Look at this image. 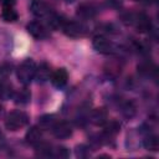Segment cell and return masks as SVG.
<instances>
[{
    "label": "cell",
    "mask_w": 159,
    "mask_h": 159,
    "mask_svg": "<svg viewBox=\"0 0 159 159\" xmlns=\"http://www.w3.org/2000/svg\"><path fill=\"white\" fill-rule=\"evenodd\" d=\"M29 122V116L22 111H12L7 114L5 119V127L9 130H19L20 128L25 127Z\"/></svg>",
    "instance_id": "cell-1"
},
{
    "label": "cell",
    "mask_w": 159,
    "mask_h": 159,
    "mask_svg": "<svg viewBox=\"0 0 159 159\" xmlns=\"http://www.w3.org/2000/svg\"><path fill=\"white\" fill-rule=\"evenodd\" d=\"M36 72V63L34 60L27 58L17 68V78L22 84H29L35 78Z\"/></svg>",
    "instance_id": "cell-2"
},
{
    "label": "cell",
    "mask_w": 159,
    "mask_h": 159,
    "mask_svg": "<svg viewBox=\"0 0 159 159\" xmlns=\"http://www.w3.org/2000/svg\"><path fill=\"white\" fill-rule=\"evenodd\" d=\"M63 32L70 37H81L86 32V27L78 21H65L62 25Z\"/></svg>",
    "instance_id": "cell-3"
},
{
    "label": "cell",
    "mask_w": 159,
    "mask_h": 159,
    "mask_svg": "<svg viewBox=\"0 0 159 159\" xmlns=\"http://www.w3.org/2000/svg\"><path fill=\"white\" fill-rule=\"evenodd\" d=\"M132 25H134L135 29H137L139 32H148V31H150V29H152L150 17H149L148 15L143 14V12H140V14H134Z\"/></svg>",
    "instance_id": "cell-4"
},
{
    "label": "cell",
    "mask_w": 159,
    "mask_h": 159,
    "mask_svg": "<svg viewBox=\"0 0 159 159\" xmlns=\"http://www.w3.org/2000/svg\"><path fill=\"white\" fill-rule=\"evenodd\" d=\"M92 45H93V48L99 53L108 55L113 51V43L104 36H96L92 41Z\"/></svg>",
    "instance_id": "cell-5"
},
{
    "label": "cell",
    "mask_w": 159,
    "mask_h": 159,
    "mask_svg": "<svg viewBox=\"0 0 159 159\" xmlns=\"http://www.w3.org/2000/svg\"><path fill=\"white\" fill-rule=\"evenodd\" d=\"M51 130L57 139H66L72 134V127L68 122H56Z\"/></svg>",
    "instance_id": "cell-6"
},
{
    "label": "cell",
    "mask_w": 159,
    "mask_h": 159,
    "mask_svg": "<svg viewBox=\"0 0 159 159\" xmlns=\"http://www.w3.org/2000/svg\"><path fill=\"white\" fill-rule=\"evenodd\" d=\"M26 30H27V32L32 37H35L37 40H41V39L47 37V30H46V27L41 22H39V21H31V22H29L27 26H26Z\"/></svg>",
    "instance_id": "cell-7"
},
{
    "label": "cell",
    "mask_w": 159,
    "mask_h": 159,
    "mask_svg": "<svg viewBox=\"0 0 159 159\" xmlns=\"http://www.w3.org/2000/svg\"><path fill=\"white\" fill-rule=\"evenodd\" d=\"M30 10L37 17H47L51 12L47 4L43 0H32V2L30 5Z\"/></svg>",
    "instance_id": "cell-8"
},
{
    "label": "cell",
    "mask_w": 159,
    "mask_h": 159,
    "mask_svg": "<svg viewBox=\"0 0 159 159\" xmlns=\"http://www.w3.org/2000/svg\"><path fill=\"white\" fill-rule=\"evenodd\" d=\"M51 83L56 87V88H62L66 86L67 81H68V73L65 68H57L52 75H51Z\"/></svg>",
    "instance_id": "cell-9"
},
{
    "label": "cell",
    "mask_w": 159,
    "mask_h": 159,
    "mask_svg": "<svg viewBox=\"0 0 159 159\" xmlns=\"http://www.w3.org/2000/svg\"><path fill=\"white\" fill-rule=\"evenodd\" d=\"M51 68L50 65L46 62L40 63V66H36V72H35V78L39 83H45L51 78Z\"/></svg>",
    "instance_id": "cell-10"
},
{
    "label": "cell",
    "mask_w": 159,
    "mask_h": 159,
    "mask_svg": "<svg viewBox=\"0 0 159 159\" xmlns=\"http://www.w3.org/2000/svg\"><path fill=\"white\" fill-rule=\"evenodd\" d=\"M77 15L81 17V19H84V20H88V19H92L96 16L97 14V9L94 5L92 4H88V2H84V4H81L78 7H77Z\"/></svg>",
    "instance_id": "cell-11"
},
{
    "label": "cell",
    "mask_w": 159,
    "mask_h": 159,
    "mask_svg": "<svg viewBox=\"0 0 159 159\" xmlns=\"http://www.w3.org/2000/svg\"><path fill=\"white\" fill-rule=\"evenodd\" d=\"M41 138H42V129L40 127H36V125L31 127L26 132V135H25L26 143H29L31 145H36L37 143H40Z\"/></svg>",
    "instance_id": "cell-12"
},
{
    "label": "cell",
    "mask_w": 159,
    "mask_h": 159,
    "mask_svg": "<svg viewBox=\"0 0 159 159\" xmlns=\"http://www.w3.org/2000/svg\"><path fill=\"white\" fill-rule=\"evenodd\" d=\"M108 113L104 108H97L91 113V122L96 125H103L107 122Z\"/></svg>",
    "instance_id": "cell-13"
},
{
    "label": "cell",
    "mask_w": 159,
    "mask_h": 159,
    "mask_svg": "<svg viewBox=\"0 0 159 159\" xmlns=\"http://www.w3.org/2000/svg\"><path fill=\"white\" fill-rule=\"evenodd\" d=\"M14 101L16 104H20V106H24V104H27L30 98H31V93L27 88H21L19 89L17 92H14V96H12Z\"/></svg>",
    "instance_id": "cell-14"
},
{
    "label": "cell",
    "mask_w": 159,
    "mask_h": 159,
    "mask_svg": "<svg viewBox=\"0 0 159 159\" xmlns=\"http://www.w3.org/2000/svg\"><path fill=\"white\" fill-rule=\"evenodd\" d=\"M47 19V24L52 30H58L60 27L62 29V25L65 22V20H62V17L55 12H50V15L46 17Z\"/></svg>",
    "instance_id": "cell-15"
},
{
    "label": "cell",
    "mask_w": 159,
    "mask_h": 159,
    "mask_svg": "<svg viewBox=\"0 0 159 159\" xmlns=\"http://www.w3.org/2000/svg\"><path fill=\"white\" fill-rule=\"evenodd\" d=\"M55 123H56V119H55V116L52 114H43L39 119V127L41 129H52Z\"/></svg>",
    "instance_id": "cell-16"
},
{
    "label": "cell",
    "mask_w": 159,
    "mask_h": 159,
    "mask_svg": "<svg viewBox=\"0 0 159 159\" xmlns=\"http://www.w3.org/2000/svg\"><path fill=\"white\" fill-rule=\"evenodd\" d=\"M119 124L116 122V120H111L108 124H106V127H104V130H103V135L107 138V139H109V138H112V137H114L118 132H119Z\"/></svg>",
    "instance_id": "cell-17"
},
{
    "label": "cell",
    "mask_w": 159,
    "mask_h": 159,
    "mask_svg": "<svg viewBox=\"0 0 159 159\" xmlns=\"http://www.w3.org/2000/svg\"><path fill=\"white\" fill-rule=\"evenodd\" d=\"M143 145L147 150H150V152H157L158 148H159V140H158V137L155 135H148L144 142H143Z\"/></svg>",
    "instance_id": "cell-18"
},
{
    "label": "cell",
    "mask_w": 159,
    "mask_h": 159,
    "mask_svg": "<svg viewBox=\"0 0 159 159\" xmlns=\"http://www.w3.org/2000/svg\"><path fill=\"white\" fill-rule=\"evenodd\" d=\"M35 147H36V154H37V155H40V157H51V154H52V148H51V145H50L48 143H42V142H40V143H37Z\"/></svg>",
    "instance_id": "cell-19"
},
{
    "label": "cell",
    "mask_w": 159,
    "mask_h": 159,
    "mask_svg": "<svg viewBox=\"0 0 159 159\" xmlns=\"http://www.w3.org/2000/svg\"><path fill=\"white\" fill-rule=\"evenodd\" d=\"M1 16L4 19V21L6 22H14L17 20L19 15L16 12V10L14 7H10V9H2V12H1Z\"/></svg>",
    "instance_id": "cell-20"
},
{
    "label": "cell",
    "mask_w": 159,
    "mask_h": 159,
    "mask_svg": "<svg viewBox=\"0 0 159 159\" xmlns=\"http://www.w3.org/2000/svg\"><path fill=\"white\" fill-rule=\"evenodd\" d=\"M138 71H139L142 75H144V76H150L152 73L155 72V67H154V65L150 63V62H143V63H140V65L138 66Z\"/></svg>",
    "instance_id": "cell-21"
},
{
    "label": "cell",
    "mask_w": 159,
    "mask_h": 159,
    "mask_svg": "<svg viewBox=\"0 0 159 159\" xmlns=\"http://www.w3.org/2000/svg\"><path fill=\"white\" fill-rule=\"evenodd\" d=\"M14 96V89L11 84H0V98L9 99Z\"/></svg>",
    "instance_id": "cell-22"
},
{
    "label": "cell",
    "mask_w": 159,
    "mask_h": 159,
    "mask_svg": "<svg viewBox=\"0 0 159 159\" xmlns=\"http://www.w3.org/2000/svg\"><path fill=\"white\" fill-rule=\"evenodd\" d=\"M68 155H70V152L65 147H57L56 149H52V154H51V157H56L60 159H67Z\"/></svg>",
    "instance_id": "cell-23"
},
{
    "label": "cell",
    "mask_w": 159,
    "mask_h": 159,
    "mask_svg": "<svg viewBox=\"0 0 159 159\" xmlns=\"http://www.w3.org/2000/svg\"><path fill=\"white\" fill-rule=\"evenodd\" d=\"M122 113L125 118H132L135 114V106L132 102H127L122 108Z\"/></svg>",
    "instance_id": "cell-24"
},
{
    "label": "cell",
    "mask_w": 159,
    "mask_h": 159,
    "mask_svg": "<svg viewBox=\"0 0 159 159\" xmlns=\"http://www.w3.org/2000/svg\"><path fill=\"white\" fill-rule=\"evenodd\" d=\"M76 155L78 158H86L88 155V148L86 145H78L76 148Z\"/></svg>",
    "instance_id": "cell-25"
},
{
    "label": "cell",
    "mask_w": 159,
    "mask_h": 159,
    "mask_svg": "<svg viewBox=\"0 0 159 159\" xmlns=\"http://www.w3.org/2000/svg\"><path fill=\"white\" fill-rule=\"evenodd\" d=\"M0 4L2 9H10V7H15L16 1L15 0H0Z\"/></svg>",
    "instance_id": "cell-26"
},
{
    "label": "cell",
    "mask_w": 159,
    "mask_h": 159,
    "mask_svg": "<svg viewBox=\"0 0 159 159\" xmlns=\"http://www.w3.org/2000/svg\"><path fill=\"white\" fill-rule=\"evenodd\" d=\"M4 143H5V137H4V134L0 132V148H2Z\"/></svg>",
    "instance_id": "cell-27"
},
{
    "label": "cell",
    "mask_w": 159,
    "mask_h": 159,
    "mask_svg": "<svg viewBox=\"0 0 159 159\" xmlns=\"http://www.w3.org/2000/svg\"><path fill=\"white\" fill-rule=\"evenodd\" d=\"M111 2L113 5H118V4H120V0H111Z\"/></svg>",
    "instance_id": "cell-28"
},
{
    "label": "cell",
    "mask_w": 159,
    "mask_h": 159,
    "mask_svg": "<svg viewBox=\"0 0 159 159\" xmlns=\"http://www.w3.org/2000/svg\"><path fill=\"white\" fill-rule=\"evenodd\" d=\"M2 113H4V109H2V107H0V117L2 116Z\"/></svg>",
    "instance_id": "cell-29"
},
{
    "label": "cell",
    "mask_w": 159,
    "mask_h": 159,
    "mask_svg": "<svg viewBox=\"0 0 159 159\" xmlns=\"http://www.w3.org/2000/svg\"><path fill=\"white\" fill-rule=\"evenodd\" d=\"M65 1H67V2H72L73 0H65Z\"/></svg>",
    "instance_id": "cell-30"
}]
</instances>
